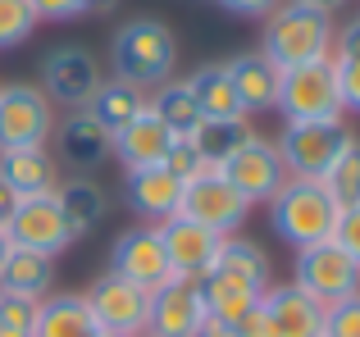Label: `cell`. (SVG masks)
<instances>
[{"label":"cell","instance_id":"obj_1","mask_svg":"<svg viewBox=\"0 0 360 337\" xmlns=\"http://www.w3.org/2000/svg\"><path fill=\"white\" fill-rule=\"evenodd\" d=\"M110 69L115 82H128L146 96L178 73V37L160 18H128L110 37Z\"/></svg>","mask_w":360,"mask_h":337},{"label":"cell","instance_id":"obj_2","mask_svg":"<svg viewBox=\"0 0 360 337\" xmlns=\"http://www.w3.org/2000/svg\"><path fill=\"white\" fill-rule=\"evenodd\" d=\"M333 14L306 9L297 0H283L269 18H264V37H260V55L274 69H297V64H315V60H333Z\"/></svg>","mask_w":360,"mask_h":337},{"label":"cell","instance_id":"obj_3","mask_svg":"<svg viewBox=\"0 0 360 337\" xmlns=\"http://www.w3.org/2000/svg\"><path fill=\"white\" fill-rule=\"evenodd\" d=\"M338 214L342 205L333 201L319 178H288L278 187V196L269 201V223L288 246H315V242H328L338 228Z\"/></svg>","mask_w":360,"mask_h":337},{"label":"cell","instance_id":"obj_4","mask_svg":"<svg viewBox=\"0 0 360 337\" xmlns=\"http://www.w3.org/2000/svg\"><path fill=\"white\" fill-rule=\"evenodd\" d=\"M274 110L283 114V124H338L342 119V91H338L333 60L283 69Z\"/></svg>","mask_w":360,"mask_h":337},{"label":"cell","instance_id":"obj_5","mask_svg":"<svg viewBox=\"0 0 360 337\" xmlns=\"http://www.w3.org/2000/svg\"><path fill=\"white\" fill-rule=\"evenodd\" d=\"M101 64L87 46L69 41V46H55V51L41 55V69H37V87L46 91L51 105H60L64 114L73 110H87L91 96L101 91Z\"/></svg>","mask_w":360,"mask_h":337},{"label":"cell","instance_id":"obj_6","mask_svg":"<svg viewBox=\"0 0 360 337\" xmlns=\"http://www.w3.org/2000/svg\"><path fill=\"white\" fill-rule=\"evenodd\" d=\"M55 124H60V114L37 82H5L0 87V151L51 146Z\"/></svg>","mask_w":360,"mask_h":337},{"label":"cell","instance_id":"obj_7","mask_svg":"<svg viewBox=\"0 0 360 337\" xmlns=\"http://www.w3.org/2000/svg\"><path fill=\"white\" fill-rule=\"evenodd\" d=\"M352 128L338 119V124H283L278 133V155H283V168L288 178H319L324 183L328 168L338 164V155L347 151L352 142Z\"/></svg>","mask_w":360,"mask_h":337},{"label":"cell","instance_id":"obj_8","mask_svg":"<svg viewBox=\"0 0 360 337\" xmlns=\"http://www.w3.org/2000/svg\"><path fill=\"white\" fill-rule=\"evenodd\" d=\"M292 283L306 296H315L319 305H333V301H347V296L360 292V265L328 237V242H315V246L297 251Z\"/></svg>","mask_w":360,"mask_h":337},{"label":"cell","instance_id":"obj_9","mask_svg":"<svg viewBox=\"0 0 360 337\" xmlns=\"http://www.w3.org/2000/svg\"><path fill=\"white\" fill-rule=\"evenodd\" d=\"M178 214H187L192 223L219 232V237H233L246 223V214H251V201H246L219 168H205L192 183H183V205H178Z\"/></svg>","mask_w":360,"mask_h":337},{"label":"cell","instance_id":"obj_10","mask_svg":"<svg viewBox=\"0 0 360 337\" xmlns=\"http://www.w3.org/2000/svg\"><path fill=\"white\" fill-rule=\"evenodd\" d=\"M82 296H87L101 333H110V337H141V333H146L150 292H141L137 283H128V278H119V274L105 269V274H101Z\"/></svg>","mask_w":360,"mask_h":337},{"label":"cell","instance_id":"obj_11","mask_svg":"<svg viewBox=\"0 0 360 337\" xmlns=\"http://www.w3.org/2000/svg\"><path fill=\"white\" fill-rule=\"evenodd\" d=\"M110 274L128 278V283H137L141 292H155V287H165L169 278H174V269H169V256H165V242H160V228H150V223H137V228H123L115 237V246H110Z\"/></svg>","mask_w":360,"mask_h":337},{"label":"cell","instance_id":"obj_12","mask_svg":"<svg viewBox=\"0 0 360 337\" xmlns=\"http://www.w3.org/2000/svg\"><path fill=\"white\" fill-rule=\"evenodd\" d=\"M205 324H210V310L201 296V278H169L165 287L150 292V337H201Z\"/></svg>","mask_w":360,"mask_h":337},{"label":"cell","instance_id":"obj_13","mask_svg":"<svg viewBox=\"0 0 360 337\" xmlns=\"http://www.w3.org/2000/svg\"><path fill=\"white\" fill-rule=\"evenodd\" d=\"M5 232H9V246L37 251V256H51V260L73 246V232L64 223V210L55 196H27V201H18Z\"/></svg>","mask_w":360,"mask_h":337},{"label":"cell","instance_id":"obj_14","mask_svg":"<svg viewBox=\"0 0 360 337\" xmlns=\"http://www.w3.org/2000/svg\"><path fill=\"white\" fill-rule=\"evenodd\" d=\"M219 173L229 178L251 205L255 201H274L278 187L288 183V168H283L278 146H274L269 137H260V133H251V142H246L242 151H233L229 160L219 164Z\"/></svg>","mask_w":360,"mask_h":337},{"label":"cell","instance_id":"obj_15","mask_svg":"<svg viewBox=\"0 0 360 337\" xmlns=\"http://www.w3.org/2000/svg\"><path fill=\"white\" fill-rule=\"evenodd\" d=\"M160 242H165L174 278H205L214 269V260H219V246H224L219 232L192 223L187 214H174V219L160 223Z\"/></svg>","mask_w":360,"mask_h":337},{"label":"cell","instance_id":"obj_16","mask_svg":"<svg viewBox=\"0 0 360 337\" xmlns=\"http://www.w3.org/2000/svg\"><path fill=\"white\" fill-rule=\"evenodd\" d=\"M55 160L69 164L78 178H91V168H101L110 160V133L96 124V119L87 114V110H73V114H64L60 124H55Z\"/></svg>","mask_w":360,"mask_h":337},{"label":"cell","instance_id":"obj_17","mask_svg":"<svg viewBox=\"0 0 360 337\" xmlns=\"http://www.w3.org/2000/svg\"><path fill=\"white\" fill-rule=\"evenodd\" d=\"M123 201H128V210L137 214L141 223L160 228V223L174 219L178 205H183V183H178L165 164L128 168V178H123Z\"/></svg>","mask_w":360,"mask_h":337},{"label":"cell","instance_id":"obj_18","mask_svg":"<svg viewBox=\"0 0 360 337\" xmlns=\"http://www.w3.org/2000/svg\"><path fill=\"white\" fill-rule=\"evenodd\" d=\"M264 315H269L274 337H324V305L306 296L297 283H274L260 296Z\"/></svg>","mask_w":360,"mask_h":337},{"label":"cell","instance_id":"obj_19","mask_svg":"<svg viewBox=\"0 0 360 337\" xmlns=\"http://www.w3.org/2000/svg\"><path fill=\"white\" fill-rule=\"evenodd\" d=\"M0 183L18 201H27V196H55L64 178L51 146H23V151H0Z\"/></svg>","mask_w":360,"mask_h":337},{"label":"cell","instance_id":"obj_20","mask_svg":"<svg viewBox=\"0 0 360 337\" xmlns=\"http://www.w3.org/2000/svg\"><path fill=\"white\" fill-rule=\"evenodd\" d=\"M224 69H229V78H233V91H238L246 119H251V114H269V110L278 105V78H283V73L274 69L260 51L233 55Z\"/></svg>","mask_w":360,"mask_h":337},{"label":"cell","instance_id":"obj_21","mask_svg":"<svg viewBox=\"0 0 360 337\" xmlns=\"http://www.w3.org/2000/svg\"><path fill=\"white\" fill-rule=\"evenodd\" d=\"M174 142L178 137L169 133L150 110H141L132 124H123L119 133L110 137V151L123 160V168H150V164H165V155H169Z\"/></svg>","mask_w":360,"mask_h":337},{"label":"cell","instance_id":"obj_22","mask_svg":"<svg viewBox=\"0 0 360 337\" xmlns=\"http://www.w3.org/2000/svg\"><path fill=\"white\" fill-rule=\"evenodd\" d=\"M32 337H101V324L82 292H51L37 310Z\"/></svg>","mask_w":360,"mask_h":337},{"label":"cell","instance_id":"obj_23","mask_svg":"<svg viewBox=\"0 0 360 337\" xmlns=\"http://www.w3.org/2000/svg\"><path fill=\"white\" fill-rule=\"evenodd\" d=\"M55 201H60V210H64V223H69L73 242L87 237L91 228H101V223H105V214H110L105 187L91 183V178H78V173H73L69 183L55 187Z\"/></svg>","mask_w":360,"mask_h":337},{"label":"cell","instance_id":"obj_24","mask_svg":"<svg viewBox=\"0 0 360 337\" xmlns=\"http://www.w3.org/2000/svg\"><path fill=\"white\" fill-rule=\"evenodd\" d=\"M0 292L5 296H27V301H46L55 292V260L37 256V251L9 246L5 265H0Z\"/></svg>","mask_w":360,"mask_h":337},{"label":"cell","instance_id":"obj_25","mask_svg":"<svg viewBox=\"0 0 360 337\" xmlns=\"http://www.w3.org/2000/svg\"><path fill=\"white\" fill-rule=\"evenodd\" d=\"M201 296H205V310H210L214 324H242L264 292H255L251 283L224 274V269H210V274L201 278Z\"/></svg>","mask_w":360,"mask_h":337},{"label":"cell","instance_id":"obj_26","mask_svg":"<svg viewBox=\"0 0 360 337\" xmlns=\"http://www.w3.org/2000/svg\"><path fill=\"white\" fill-rule=\"evenodd\" d=\"M146 110H150V114H155L174 137H192L196 128L205 124V114H201V105H196V96H192V87H187V78L160 82V87L146 96Z\"/></svg>","mask_w":360,"mask_h":337},{"label":"cell","instance_id":"obj_27","mask_svg":"<svg viewBox=\"0 0 360 337\" xmlns=\"http://www.w3.org/2000/svg\"><path fill=\"white\" fill-rule=\"evenodd\" d=\"M187 87H192V96H196V105H201L205 119H246L224 64H201V69L187 78Z\"/></svg>","mask_w":360,"mask_h":337},{"label":"cell","instance_id":"obj_28","mask_svg":"<svg viewBox=\"0 0 360 337\" xmlns=\"http://www.w3.org/2000/svg\"><path fill=\"white\" fill-rule=\"evenodd\" d=\"M251 133H255L251 119H205L187 142L196 146V155H201L210 168H219L233 151H242V146L251 142Z\"/></svg>","mask_w":360,"mask_h":337},{"label":"cell","instance_id":"obj_29","mask_svg":"<svg viewBox=\"0 0 360 337\" xmlns=\"http://www.w3.org/2000/svg\"><path fill=\"white\" fill-rule=\"evenodd\" d=\"M214 269H224V274L251 283L255 292H269V287H274V274H269V256H264V246H255V242L238 237V232H233V237H224Z\"/></svg>","mask_w":360,"mask_h":337},{"label":"cell","instance_id":"obj_30","mask_svg":"<svg viewBox=\"0 0 360 337\" xmlns=\"http://www.w3.org/2000/svg\"><path fill=\"white\" fill-rule=\"evenodd\" d=\"M141 110H146V96H141L137 87H128V82H101V91L91 96L87 114L115 137L123 124H132V119L141 114Z\"/></svg>","mask_w":360,"mask_h":337},{"label":"cell","instance_id":"obj_31","mask_svg":"<svg viewBox=\"0 0 360 337\" xmlns=\"http://www.w3.org/2000/svg\"><path fill=\"white\" fill-rule=\"evenodd\" d=\"M324 187L333 192L338 205H356V201H360V137H352V142H347V151L338 155L333 168H328Z\"/></svg>","mask_w":360,"mask_h":337},{"label":"cell","instance_id":"obj_32","mask_svg":"<svg viewBox=\"0 0 360 337\" xmlns=\"http://www.w3.org/2000/svg\"><path fill=\"white\" fill-rule=\"evenodd\" d=\"M37 9L32 0H0V51H14L37 32Z\"/></svg>","mask_w":360,"mask_h":337},{"label":"cell","instance_id":"obj_33","mask_svg":"<svg viewBox=\"0 0 360 337\" xmlns=\"http://www.w3.org/2000/svg\"><path fill=\"white\" fill-rule=\"evenodd\" d=\"M37 310H41V301H27V296H5V292H0V333H23V337H32Z\"/></svg>","mask_w":360,"mask_h":337},{"label":"cell","instance_id":"obj_34","mask_svg":"<svg viewBox=\"0 0 360 337\" xmlns=\"http://www.w3.org/2000/svg\"><path fill=\"white\" fill-rule=\"evenodd\" d=\"M324 337H360V292L324 305Z\"/></svg>","mask_w":360,"mask_h":337},{"label":"cell","instance_id":"obj_35","mask_svg":"<svg viewBox=\"0 0 360 337\" xmlns=\"http://www.w3.org/2000/svg\"><path fill=\"white\" fill-rule=\"evenodd\" d=\"M165 168L178 178V183H192V178H196V173H205L210 164H205L201 155H196V146L187 142V137H178V142L169 146V155H165Z\"/></svg>","mask_w":360,"mask_h":337},{"label":"cell","instance_id":"obj_36","mask_svg":"<svg viewBox=\"0 0 360 337\" xmlns=\"http://www.w3.org/2000/svg\"><path fill=\"white\" fill-rule=\"evenodd\" d=\"M338 73V91H342V114H360V55L333 60Z\"/></svg>","mask_w":360,"mask_h":337},{"label":"cell","instance_id":"obj_37","mask_svg":"<svg viewBox=\"0 0 360 337\" xmlns=\"http://www.w3.org/2000/svg\"><path fill=\"white\" fill-rule=\"evenodd\" d=\"M333 242L360 265V201H356V205H342V214H338V228H333Z\"/></svg>","mask_w":360,"mask_h":337},{"label":"cell","instance_id":"obj_38","mask_svg":"<svg viewBox=\"0 0 360 337\" xmlns=\"http://www.w3.org/2000/svg\"><path fill=\"white\" fill-rule=\"evenodd\" d=\"M32 9L41 23H69L87 14V0H32Z\"/></svg>","mask_w":360,"mask_h":337},{"label":"cell","instance_id":"obj_39","mask_svg":"<svg viewBox=\"0 0 360 337\" xmlns=\"http://www.w3.org/2000/svg\"><path fill=\"white\" fill-rule=\"evenodd\" d=\"M214 5H224L229 14H238V18H269L283 0H214Z\"/></svg>","mask_w":360,"mask_h":337},{"label":"cell","instance_id":"obj_40","mask_svg":"<svg viewBox=\"0 0 360 337\" xmlns=\"http://www.w3.org/2000/svg\"><path fill=\"white\" fill-rule=\"evenodd\" d=\"M347 55H360V18L342 23L333 32V60H347Z\"/></svg>","mask_w":360,"mask_h":337},{"label":"cell","instance_id":"obj_41","mask_svg":"<svg viewBox=\"0 0 360 337\" xmlns=\"http://www.w3.org/2000/svg\"><path fill=\"white\" fill-rule=\"evenodd\" d=\"M14 210H18V196H14V192H9V187H5V183H0V228H5V223H9V219H14Z\"/></svg>","mask_w":360,"mask_h":337},{"label":"cell","instance_id":"obj_42","mask_svg":"<svg viewBox=\"0 0 360 337\" xmlns=\"http://www.w3.org/2000/svg\"><path fill=\"white\" fill-rule=\"evenodd\" d=\"M201 337H242V329H238V324H205V329H201Z\"/></svg>","mask_w":360,"mask_h":337},{"label":"cell","instance_id":"obj_43","mask_svg":"<svg viewBox=\"0 0 360 337\" xmlns=\"http://www.w3.org/2000/svg\"><path fill=\"white\" fill-rule=\"evenodd\" d=\"M297 5H306V9H319V14H333V9H342L347 0H297Z\"/></svg>","mask_w":360,"mask_h":337},{"label":"cell","instance_id":"obj_44","mask_svg":"<svg viewBox=\"0 0 360 337\" xmlns=\"http://www.w3.org/2000/svg\"><path fill=\"white\" fill-rule=\"evenodd\" d=\"M115 0H87V14H101V9H110Z\"/></svg>","mask_w":360,"mask_h":337},{"label":"cell","instance_id":"obj_45","mask_svg":"<svg viewBox=\"0 0 360 337\" xmlns=\"http://www.w3.org/2000/svg\"><path fill=\"white\" fill-rule=\"evenodd\" d=\"M5 256H9V232L0 228V265H5Z\"/></svg>","mask_w":360,"mask_h":337},{"label":"cell","instance_id":"obj_46","mask_svg":"<svg viewBox=\"0 0 360 337\" xmlns=\"http://www.w3.org/2000/svg\"><path fill=\"white\" fill-rule=\"evenodd\" d=\"M0 337H23V333H0Z\"/></svg>","mask_w":360,"mask_h":337},{"label":"cell","instance_id":"obj_47","mask_svg":"<svg viewBox=\"0 0 360 337\" xmlns=\"http://www.w3.org/2000/svg\"><path fill=\"white\" fill-rule=\"evenodd\" d=\"M101 337H110V333H101Z\"/></svg>","mask_w":360,"mask_h":337},{"label":"cell","instance_id":"obj_48","mask_svg":"<svg viewBox=\"0 0 360 337\" xmlns=\"http://www.w3.org/2000/svg\"><path fill=\"white\" fill-rule=\"evenodd\" d=\"M141 337H150V333H141Z\"/></svg>","mask_w":360,"mask_h":337}]
</instances>
